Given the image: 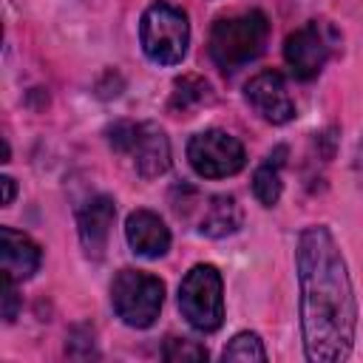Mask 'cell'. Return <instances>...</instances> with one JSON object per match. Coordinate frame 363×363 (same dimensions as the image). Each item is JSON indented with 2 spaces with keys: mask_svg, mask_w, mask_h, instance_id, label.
I'll return each mask as SVG.
<instances>
[{
  "mask_svg": "<svg viewBox=\"0 0 363 363\" xmlns=\"http://www.w3.org/2000/svg\"><path fill=\"white\" fill-rule=\"evenodd\" d=\"M179 312L201 335L224 323V284L213 264H196L179 284Z\"/></svg>",
  "mask_w": 363,
  "mask_h": 363,
  "instance_id": "cell-4",
  "label": "cell"
},
{
  "mask_svg": "<svg viewBox=\"0 0 363 363\" xmlns=\"http://www.w3.org/2000/svg\"><path fill=\"white\" fill-rule=\"evenodd\" d=\"M267 37H269V20L264 11L252 9L233 17H218L210 28L207 51H210V60L224 74H233L264 51Z\"/></svg>",
  "mask_w": 363,
  "mask_h": 363,
  "instance_id": "cell-2",
  "label": "cell"
},
{
  "mask_svg": "<svg viewBox=\"0 0 363 363\" xmlns=\"http://www.w3.org/2000/svg\"><path fill=\"white\" fill-rule=\"evenodd\" d=\"M125 238H128V247L142 258H162L170 250V230L150 210H133L128 216Z\"/></svg>",
  "mask_w": 363,
  "mask_h": 363,
  "instance_id": "cell-11",
  "label": "cell"
},
{
  "mask_svg": "<svg viewBox=\"0 0 363 363\" xmlns=\"http://www.w3.org/2000/svg\"><path fill=\"white\" fill-rule=\"evenodd\" d=\"M20 312V295H17V286H14V278L3 272V320L11 323Z\"/></svg>",
  "mask_w": 363,
  "mask_h": 363,
  "instance_id": "cell-18",
  "label": "cell"
},
{
  "mask_svg": "<svg viewBox=\"0 0 363 363\" xmlns=\"http://www.w3.org/2000/svg\"><path fill=\"white\" fill-rule=\"evenodd\" d=\"M286 147L278 145L252 173V193L255 199L264 204V207H275L278 199H281V190H284V182H281V167L286 162Z\"/></svg>",
  "mask_w": 363,
  "mask_h": 363,
  "instance_id": "cell-14",
  "label": "cell"
},
{
  "mask_svg": "<svg viewBox=\"0 0 363 363\" xmlns=\"http://www.w3.org/2000/svg\"><path fill=\"white\" fill-rule=\"evenodd\" d=\"M335 48V28L323 20H309L284 43V60L295 79H315Z\"/></svg>",
  "mask_w": 363,
  "mask_h": 363,
  "instance_id": "cell-8",
  "label": "cell"
},
{
  "mask_svg": "<svg viewBox=\"0 0 363 363\" xmlns=\"http://www.w3.org/2000/svg\"><path fill=\"white\" fill-rule=\"evenodd\" d=\"M116 218V204L111 196H94L79 213H77V227H79V241L88 252V258H102L108 247V235Z\"/></svg>",
  "mask_w": 363,
  "mask_h": 363,
  "instance_id": "cell-10",
  "label": "cell"
},
{
  "mask_svg": "<svg viewBox=\"0 0 363 363\" xmlns=\"http://www.w3.org/2000/svg\"><path fill=\"white\" fill-rule=\"evenodd\" d=\"M295 264L301 284V332L306 360L340 363L352 354L357 301L335 235L320 224L306 227L298 235Z\"/></svg>",
  "mask_w": 363,
  "mask_h": 363,
  "instance_id": "cell-1",
  "label": "cell"
},
{
  "mask_svg": "<svg viewBox=\"0 0 363 363\" xmlns=\"http://www.w3.org/2000/svg\"><path fill=\"white\" fill-rule=\"evenodd\" d=\"M111 303L125 326L147 329L164 303V284L142 269H119L111 284Z\"/></svg>",
  "mask_w": 363,
  "mask_h": 363,
  "instance_id": "cell-5",
  "label": "cell"
},
{
  "mask_svg": "<svg viewBox=\"0 0 363 363\" xmlns=\"http://www.w3.org/2000/svg\"><path fill=\"white\" fill-rule=\"evenodd\" d=\"M139 43L150 62L156 65H179L190 45V23L187 14L164 0H156L145 9L139 23Z\"/></svg>",
  "mask_w": 363,
  "mask_h": 363,
  "instance_id": "cell-3",
  "label": "cell"
},
{
  "mask_svg": "<svg viewBox=\"0 0 363 363\" xmlns=\"http://www.w3.org/2000/svg\"><path fill=\"white\" fill-rule=\"evenodd\" d=\"M354 173H357V176H360V182H363V139H360L357 153H354Z\"/></svg>",
  "mask_w": 363,
  "mask_h": 363,
  "instance_id": "cell-20",
  "label": "cell"
},
{
  "mask_svg": "<svg viewBox=\"0 0 363 363\" xmlns=\"http://www.w3.org/2000/svg\"><path fill=\"white\" fill-rule=\"evenodd\" d=\"M224 360H267V349L255 332H238L221 352Z\"/></svg>",
  "mask_w": 363,
  "mask_h": 363,
  "instance_id": "cell-16",
  "label": "cell"
},
{
  "mask_svg": "<svg viewBox=\"0 0 363 363\" xmlns=\"http://www.w3.org/2000/svg\"><path fill=\"white\" fill-rule=\"evenodd\" d=\"M0 241H3V272L11 275L14 281H26L40 269L43 252L40 244L34 238H28L26 233L14 230V227H3L0 230Z\"/></svg>",
  "mask_w": 363,
  "mask_h": 363,
  "instance_id": "cell-12",
  "label": "cell"
},
{
  "mask_svg": "<svg viewBox=\"0 0 363 363\" xmlns=\"http://www.w3.org/2000/svg\"><path fill=\"white\" fill-rule=\"evenodd\" d=\"M241 227V207L233 196L218 193L210 196L207 204L201 207V218H199V233L210 235V238H224L233 235Z\"/></svg>",
  "mask_w": 363,
  "mask_h": 363,
  "instance_id": "cell-13",
  "label": "cell"
},
{
  "mask_svg": "<svg viewBox=\"0 0 363 363\" xmlns=\"http://www.w3.org/2000/svg\"><path fill=\"white\" fill-rule=\"evenodd\" d=\"M0 184H3V207H9V204L14 201L17 184H14V179H11V176H3V179H0Z\"/></svg>",
  "mask_w": 363,
  "mask_h": 363,
  "instance_id": "cell-19",
  "label": "cell"
},
{
  "mask_svg": "<svg viewBox=\"0 0 363 363\" xmlns=\"http://www.w3.org/2000/svg\"><path fill=\"white\" fill-rule=\"evenodd\" d=\"M164 360H207V349L193 343V340H179V337H167L164 349H162Z\"/></svg>",
  "mask_w": 363,
  "mask_h": 363,
  "instance_id": "cell-17",
  "label": "cell"
},
{
  "mask_svg": "<svg viewBox=\"0 0 363 363\" xmlns=\"http://www.w3.org/2000/svg\"><path fill=\"white\" fill-rule=\"evenodd\" d=\"M210 96H213V94H210L207 79H201V77H184V79L176 82V91H173V96H170V111L187 113L190 108L207 102Z\"/></svg>",
  "mask_w": 363,
  "mask_h": 363,
  "instance_id": "cell-15",
  "label": "cell"
},
{
  "mask_svg": "<svg viewBox=\"0 0 363 363\" xmlns=\"http://www.w3.org/2000/svg\"><path fill=\"white\" fill-rule=\"evenodd\" d=\"M187 159H190V167L201 179H227L244 167L247 153H244V145L233 133L210 128V130L196 133L187 142Z\"/></svg>",
  "mask_w": 363,
  "mask_h": 363,
  "instance_id": "cell-7",
  "label": "cell"
},
{
  "mask_svg": "<svg viewBox=\"0 0 363 363\" xmlns=\"http://www.w3.org/2000/svg\"><path fill=\"white\" fill-rule=\"evenodd\" d=\"M116 153H125L142 179H156L170 167V142L156 122H116L108 130Z\"/></svg>",
  "mask_w": 363,
  "mask_h": 363,
  "instance_id": "cell-6",
  "label": "cell"
},
{
  "mask_svg": "<svg viewBox=\"0 0 363 363\" xmlns=\"http://www.w3.org/2000/svg\"><path fill=\"white\" fill-rule=\"evenodd\" d=\"M244 99L269 125H286L295 119V102L278 71H261L244 85Z\"/></svg>",
  "mask_w": 363,
  "mask_h": 363,
  "instance_id": "cell-9",
  "label": "cell"
}]
</instances>
